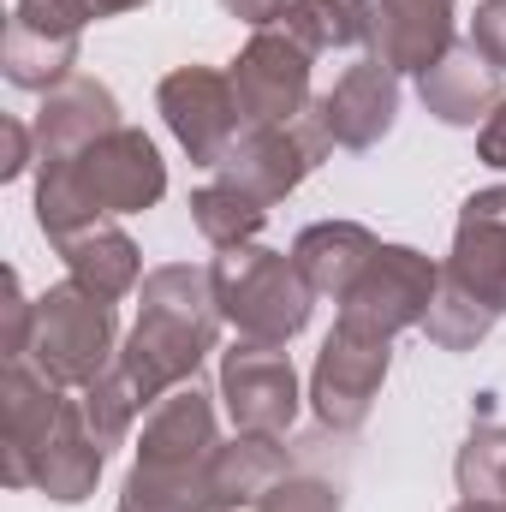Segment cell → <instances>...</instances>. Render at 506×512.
<instances>
[{"label":"cell","instance_id":"1","mask_svg":"<svg viewBox=\"0 0 506 512\" xmlns=\"http://www.w3.org/2000/svg\"><path fill=\"white\" fill-rule=\"evenodd\" d=\"M221 298H215V274L191 268V262H161L143 274L137 286V328L120 346V370L137 387L143 405H155L161 393L185 387L197 376V364L215 352L221 334Z\"/></svg>","mask_w":506,"mask_h":512},{"label":"cell","instance_id":"2","mask_svg":"<svg viewBox=\"0 0 506 512\" xmlns=\"http://www.w3.org/2000/svg\"><path fill=\"white\" fill-rule=\"evenodd\" d=\"M167 191V161L155 149L149 131H108L102 143L66 155V161H42L36 179V221L42 233L60 245L66 233L108 221V215H143L155 209Z\"/></svg>","mask_w":506,"mask_h":512},{"label":"cell","instance_id":"3","mask_svg":"<svg viewBox=\"0 0 506 512\" xmlns=\"http://www.w3.org/2000/svg\"><path fill=\"white\" fill-rule=\"evenodd\" d=\"M209 274H215L221 316L239 328V340L286 346V340H298V334L310 328L316 292H310V280L298 274L292 256L262 251V245H239V251L215 256Z\"/></svg>","mask_w":506,"mask_h":512},{"label":"cell","instance_id":"4","mask_svg":"<svg viewBox=\"0 0 506 512\" xmlns=\"http://www.w3.org/2000/svg\"><path fill=\"white\" fill-rule=\"evenodd\" d=\"M48 382L90 387L102 370L120 364V334H114V304L96 298L78 280H60L36 298V328L24 352Z\"/></svg>","mask_w":506,"mask_h":512},{"label":"cell","instance_id":"5","mask_svg":"<svg viewBox=\"0 0 506 512\" xmlns=\"http://www.w3.org/2000/svg\"><path fill=\"white\" fill-rule=\"evenodd\" d=\"M387 364H393V340L370 334L358 322H334V334L322 340L316 352V370H310V405H316V423L334 429V435H352L370 423L376 411V393L387 382Z\"/></svg>","mask_w":506,"mask_h":512},{"label":"cell","instance_id":"6","mask_svg":"<svg viewBox=\"0 0 506 512\" xmlns=\"http://www.w3.org/2000/svg\"><path fill=\"white\" fill-rule=\"evenodd\" d=\"M96 18L90 0H18L0 36V72L12 90H54L78 66L84 24Z\"/></svg>","mask_w":506,"mask_h":512},{"label":"cell","instance_id":"7","mask_svg":"<svg viewBox=\"0 0 506 512\" xmlns=\"http://www.w3.org/2000/svg\"><path fill=\"white\" fill-rule=\"evenodd\" d=\"M328 149H334V137H328L316 102H310L292 126H245L215 173L227 185H239L245 197H256V203H280V197H292L304 185V173L316 161H328Z\"/></svg>","mask_w":506,"mask_h":512},{"label":"cell","instance_id":"8","mask_svg":"<svg viewBox=\"0 0 506 512\" xmlns=\"http://www.w3.org/2000/svg\"><path fill=\"white\" fill-rule=\"evenodd\" d=\"M155 108L167 131L179 137V149L197 161V167H221V155L233 149V137L245 131V108H239V90L227 72L215 66H173L155 90Z\"/></svg>","mask_w":506,"mask_h":512},{"label":"cell","instance_id":"9","mask_svg":"<svg viewBox=\"0 0 506 512\" xmlns=\"http://www.w3.org/2000/svg\"><path fill=\"white\" fill-rule=\"evenodd\" d=\"M435 280H441V262L411 245H381L370 256V268L358 274V286L340 298V316L370 328V334H405V328H423L429 316V298H435Z\"/></svg>","mask_w":506,"mask_h":512},{"label":"cell","instance_id":"10","mask_svg":"<svg viewBox=\"0 0 506 512\" xmlns=\"http://www.w3.org/2000/svg\"><path fill=\"white\" fill-rule=\"evenodd\" d=\"M310 48L292 42L286 30H256L233 60V90L245 108V126H292L310 108Z\"/></svg>","mask_w":506,"mask_h":512},{"label":"cell","instance_id":"11","mask_svg":"<svg viewBox=\"0 0 506 512\" xmlns=\"http://www.w3.org/2000/svg\"><path fill=\"white\" fill-rule=\"evenodd\" d=\"M221 399L239 435H286L298 417V370L286 346L233 340L221 352Z\"/></svg>","mask_w":506,"mask_h":512},{"label":"cell","instance_id":"12","mask_svg":"<svg viewBox=\"0 0 506 512\" xmlns=\"http://www.w3.org/2000/svg\"><path fill=\"white\" fill-rule=\"evenodd\" d=\"M66 411V393L60 382H48L36 364L24 358H6V376H0V477L12 489H30L36 477V453L42 441L54 435Z\"/></svg>","mask_w":506,"mask_h":512},{"label":"cell","instance_id":"13","mask_svg":"<svg viewBox=\"0 0 506 512\" xmlns=\"http://www.w3.org/2000/svg\"><path fill=\"white\" fill-rule=\"evenodd\" d=\"M364 48L387 72H429L453 48V0H364Z\"/></svg>","mask_w":506,"mask_h":512},{"label":"cell","instance_id":"14","mask_svg":"<svg viewBox=\"0 0 506 512\" xmlns=\"http://www.w3.org/2000/svg\"><path fill=\"white\" fill-rule=\"evenodd\" d=\"M215 447H221L215 441V405H209V393H197L185 382L149 405L137 465H149V471H203L215 459Z\"/></svg>","mask_w":506,"mask_h":512},{"label":"cell","instance_id":"15","mask_svg":"<svg viewBox=\"0 0 506 512\" xmlns=\"http://www.w3.org/2000/svg\"><path fill=\"white\" fill-rule=\"evenodd\" d=\"M322 126L340 149H376L399 120V72H387L381 60H358L334 78V90L316 102Z\"/></svg>","mask_w":506,"mask_h":512},{"label":"cell","instance_id":"16","mask_svg":"<svg viewBox=\"0 0 506 512\" xmlns=\"http://www.w3.org/2000/svg\"><path fill=\"white\" fill-rule=\"evenodd\" d=\"M108 131H120V102L102 78H84L72 72L66 84H54L42 96V114H36V149L42 161H66L90 143H102Z\"/></svg>","mask_w":506,"mask_h":512},{"label":"cell","instance_id":"17","mask_svg":"<svg viewBox=\"0 0 506 512\" xmlns=\"http://www.w3.org/2000/svg\"><path fill=\"white\" fill-rule=\"evenodd\" d=\"M447 274H459L477 298H489L506 316V185H489V191L465 197Z\"/></svg>","mask_w":506,"mask_h":512},{"label":"cell","instance_id":"18","mask_svg":"<svg viewBox=\"0 0 506 512\" xmlns=\"http://www.w3.org/2000/svg\"><path fill=\"white\" fill-rule=\"evenodd\" d=\"M417 96L423 108L441 120V126H477L501 108V72L471 48V42H453L429 72H417Z\"/></svg>","mask_w":506,"mask_h":512},{"label":"cell","instance_id":"19","mask_svg":"<svg viewBox=\"0 0 506 512\" xmlns=\"http://www.w3.org/2000/svg\"><path fill=\"white\" fill-rule=\"evenodd\" d=\"M102 459H108V447L90 435L78 399H66L54 435H48L42 453H36V477H30V489H42V495L60 501V507H78V501L96 495V483H102Z\"/></svg>","mask_w":506,"mask_h":512},{"label":"cell","instance_id":"20","mask_svg":"<svg viewBox=\"0 0 506 512\" xmlns=\"http://www.w3.org/2000/svg\"><path fill=\"white\" fill-rule=\"evenodd\" d=\"M376 251H381V239L364 221H316V227L298 233L292 262H298V274L310 280L316 298H334V304H340V298L358 286V274L370 268Z\"/></svg>","mask_w":506,"mask_h":512},{"label":"cell","instance_id":"21","mask_svg":"<svg viewBox=\"0 0 506 512\" xmlns=\"http://www.w3.org/2000/svg\"><path fill=\"white\" fill-rule=\"evenodd\" d=\"M286 471H292V459H286V441H280V435H233V441H221L215 459H209V495H215V512L256 507Z\"/></svg>","mask_w":506,"mask_h":512},{"label":"cell","instance_id":"22","mask_svg":"<svg viewBox=\"0 0 506 512\" xmlns=\"http://www.w3.org/2000/svg\"><path fill=\"white\" fill-rule=\"evenodd\" d=\"M60 256H66L72 280L90 286V292L108 298V304L126 298L131 286H143V256L131 245V233H120L114 221H90V227L66 233V239H60Z\"/></svg>","mask_w":506,"mask_h":512},{"label":"cell","instance_id":"23","mask_svg":"<svg viewBox=\"0 0 506 512\" xmlns=\"http://www.w3.org/2000/svg\"><path fill=\"white\" fill-rule=\"evenodd\" d=\"M501 322V310L489 298H477L459 274H447L441 262V280H435V298H429V316H423V334L441 346V352H477L489 340V328Z\"/></svg>","mask_w":506,"mask_h":512},{"label":"cell","instance_id":"24","mask_svg":"<svg viewBox=\"0 0 506 512\" xmlns=\"http://www.w3.org/2000/svg\"><path fill=\"white\" fill-rule=\"evenodd\" d=\"M274 30L304 42L310 54L364 42V0H274Z\"/></svg>","mask_w":506,"mask_h":512},{"label":"cell","instance_id":"25","mask_svg":"<svg viewBox=\"0 0 506 512\" xmlns=\"http://www.w3.org/2000/svg\"><path fill=\"white\" fill-rule=\"evenodd\" d=\"M191 221H197V233H203L215 251H239V245H256V233H262V221H268V203L245 197V191L227 185V179H215V185L191 191Z\"/></svg>","mask_w":506,"mask_h":512},{"label":"cell","instance_id":"26","mask_svg":"<svg viewBox=\"0 0 506 512\" xmlns=\"http://www.w3.org/2000/svg\"><path fill=\"white\" fill-rule=\"evenodd\" d=\"M78 411H84V423H90V435L102 447H120L131 435V423H137V411H143V399L126 382V370L114 364V370H102L90 387H78Z\"/></svg>","mask_w":506,"mask_h":512},{"label":"cell","instance_id":"27","mask_svg":"<svg viewBox=\"0 0 506 512\" xmlns=\"http://www.w3.org/2000/svg\"><path fill=\"white\" fill-rule=\"evenodd\" d=\"M453 477H459V495L465 501H501L506 489V429L501 423H477L453 459Z\"/></svg>","mask_w":506,"mask_h":512},{"label":"cell","instance_id":"28","mask_svg":"<svg viewBox=\"0 0 506 512\" xmlns=\"http://www.w3.org/2000/svg\"><path fill=\"white\" fill-rule=\"evenodd\" d=\"M346 507V495H340V483H328V477H304V471H286L251 512H340Z\"/></svg>","mask_w":506,"mask_h":512},{"label":"cell","instance_id":"29","mask_svg":"<svg viewBox=\"0 0 506 512\" xmlns=\"http://www.w3.org/2000/svg\"><path fill=\"white\" fill-rule=\"evenodd\" d=\"M30 328H36V304L24 298L18 268H6V340H0V352L6 358H24L30 352Z\"/></svg>","mask_w":506,"mask_h":512},{"label":"cell","instance_id":"30","mask_svg":"<svg viewBox=\"0 0 506 512\" xmlns=\"http://www.w3.org/2000/svg\"><path fill=\"white\" fill-rule=\"evenodd\" d=\"M471 48H477L495 72H506V0H483V6H477V18H471Z\"/></svg>","mask_w":506,"mask_h":512},{"label":"cell","instance_id":"31","mask_svg":"<svg viewBox=\"0 0 506 512\" xmlns=\"http://www.w3.org/2000/svg\"><path fill=\"white\" fill-rule=\"evenodd\" d=\"M30 143H36V131L24 120H0V179H18L30 161H42V155H30Z\"/></svg>","mask_w":506,"mask_h":512},{"label":"cell","instance_id":"32","mask_svg":"<svg viewBox=\"0 0 506 512\" xmlns=\"http://www.w3.org/2000/svg\"><path fill=\"white\" fill-rule=\"evenodd\" d=\"M477 155H483L489 167H501V173H506V102L483 120V131H477Z\"/></svg>","mask_w":506,"mask_h":512},{"label":"cell","instance_id":"33","mask_svg":"<svg viewBox=\"0 0 506 512\" xmlns=\"http://www.w3.org/2000/svg\"><path fill=\"white\" fill-rule=\"evenodd\" d=\"M239 24H251V30H268L274 24V0H221Z\"/></svg>","mask_w":506,"mask_h":512},{"label":"cell","instance_id":"34","mask_svg":"<svg viewBox=\"0 0 506 512\" xmlns=\"http://www.w3.org/2000/svg\"><path fill=\"white\" fill-rule=\"evenodd\" d=\"M96 6V18H120V12H137V6H149V0H90Z\"/></svg>","mask_w":506,"mask_h":512},{"label":"cell","instance_id":"35","mask_svg":"<svg viewBox=\"0 0 506 512\" xmlns=\"http://www.w3.org/2000/svg\"><path fill=\"white\" fill-rule=\"evenodd\" d=\"M453 512H506V507H501V501H459Z\"/></svg>","mask_w":506,"mask_h":512},{"label":"cell","instance_id":"36","mask_svg":"<svg viewBox=\"0 0 506 512\" xmlns=\"http://www.w3.org/2000/svg\"><path fill=\"white\" fill-rule=\"evenodd\" d=\"M120 512H137V507H126V501H120Z\"/></svg>","mask_w":506,"mask_h":512},{"label":"cell","instance_id":"37","mask_svg":"<svg viewBox=\"0 0 506 512\" xmlns=\"http://www.w3.org/2000/svg\"><path fill=\"white\" fill-rule=\"evenodd\" d=\"M501 507H506V489H501Z\"/></svg>","mask_w":506,"mask_h":512}]
</instances>
